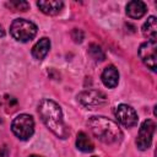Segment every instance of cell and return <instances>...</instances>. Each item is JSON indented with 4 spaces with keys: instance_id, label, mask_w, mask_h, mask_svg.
<instances>
[{
    "instance_id": "cell-7",
    "label": "cell",
    "mask_w": 157,
    "mask_h": 157,
    "mask_svg": "<svg viewBox=\"0 0 157 157\" xmlns=\"http://www.w3.org/2000/svg\"><path fill=\"white\" fill-rule=\"evenodd\" d=\"M157 43L156 40H147L145 43H142L139 48V55L141 61L151 70V71H156L157 64Z\"/></svg>"
},
{
    "instance_id": "cell-2",
    "label": "cell",
    "mask_w": 157,
    "mask_h": 157,
    "mask_svg": "<svg viewBox=\"0 0 157 157\" xmlns=\"http://www.w3.org/2000/svg\"><path fill=\"white\" fill-rule=\"evenodd\" d=\"M88 128L92 135L103 144H115L123 139V131L119 125L105 117L90 118Z\"/></svg>"
},
{
    "instance_id": "cell-8",
    "label": "cell",
    "mask_w": 157,
    "mask_h": 157,
    "mask_svg": "<svg viewBox=\"0 0 157 157\" xmlns=\"http://www.w3.org/2000/svg\"><path fill=\"white\" fill-rule=\"evenodd\" d=\"M117 120L125 128H132L137 124V113L135 109L128 104H119L114 110Z\"/></svg>"
},
{
    "instance_id": "cell-21",
    "label": "cell",
    "mask_w": 157,
    "mask_h": 157,
    "mask_svg": "<svg viewBox=\"0 0 157 157\" xmlns=\"http://www.w3.org/2000/svg\"><path fill=\"white\" fill-rule=\"evenodd\" d=\"M92 157H97V156H92Z\"/></svg>"
},
{
    "instance_id": "cell-16",
    "label": "cell",
    "mask_w": 157,
    "mask_h": 157,
    "mask_svg": "<svg viewBox=\"0 0 157 157\" xmlns=\"http://www.w3.org/2000/svg\"><path fill=\"white\" fill-rule=\"evenodd\" d=\"M6 6L13 11H27L29 9V4L27 1H22V0L9 1V2H6Z\"/></svg>"
},
{
    "instance_id": "cell-5",
    "label": "cell",
    "mask_w": 157,
    "mask_h": 157,
    "mask_svg": "<svg viewBox=\"0 0 157 157\" xmlns=\"http://www.w3.org/2000/svg\"><path fill=\"white\" fill-rule=\"evenodd\" d=\"M77 101L88 109L102 107L107 103V96L99 90H86L77 94Z\"/></svg>"
},
{
    "instance_id": "cell-11",
    "label": "cell",
    "mask_w": 157,
    "mask_h": 157,
    "mask_svg": "<svg viewBox=\"0 0 157 157\" xmlns=\"http://www.w3.org/2000/svg\"><path fill=\"white\" fill-rule=\"evenodd\" d=\"M146 10H147L146 4L140 0H132L126 5V15L130 18H135V20L141 18L146 13Z\"/></svg>"
},
{
    "instance_id": "cell-4",
    "label": "cell",
    "mask_w": 157,
    "mask_h": 157,
    "mask_svg": "<svg viewBox=\"0 0 157 157\" xmlns=\"http://www.w3.org/2000/svg\"><path fill=\"white\" fill-rule=\"evenodd\" d=\"M11 130L17 139L26 141L34 132V120L29 114H18L11 123Z\"/></svg>"
},
{
    "instance_id": "cell-10",
    "label": "cell",
    "mask_w": 157,
    "mask_h": 157,
    "mask_svg": "<svg viewBox=\"0 0 157 157\" xmlns=\"http://www.w3.org/2000/svg\"><path fill=\"white\" fill-rule=\"evenodd\" d=\"M102 82L105 87L108 88H114L118 86V82H119V72H118V69L114 66V65H108L103 72H102Z\"/></svg>"
},
{
    "instance_id": "cell-14",
    "label": "cell",
    "mask_w": 157,
    "mask_h": 157,
    "mask_svg": "<svg viewBox=\"0 0 157 157\" xmlns=\"http://www.w3.org/2000/svg\"><path fill=\"white\" fill-rule=\"evenodd\" d=\"M76 147L82 152H92L94 148V145L87 134H85L83 131H80L76 137Z\"/></svg>"
},
{
    "instance_id": "cell-19",
    "label": "cell",
    "mask_w": 157,
    "mask_h": 157,
    "mask_svg": "<svg viewBox=\"0 0 157 157\" xmlns=\"http://www.w3.org/2000/svg\"><path fill=\"white\" fill-rule=\"evenodd\" d=\"M5 36V31L2 29V27H1V25H0V37H4Z\"/></svg>"
},
{
    "instance_id": "cell-12",
    "label": "cell",
    "mask_w": 157,
    "mask_h": 157,
    "mask_svg": "<svg viewBox=\"0 0 157 157\" xmlns=\"http://www.w3.org/2000/svg\"><path fill=\"white\" fill-rule=\"evenodd\" d=\"M49 49H50V39L47 38V37H43V38H40L33 45V48H32V55H33L34 59L42 60L48 54Z\"/></svg>"
},
{
    "instance_id": "cell-15",
    "label": "cell",
    "mask_w": 157,
    "mask_h": 157,
    "mask_svg": "<svg viewBox=\"0 0 157 157\" xmlns=\"http://www.w3.org/2000/svg\"><path fill=\"white\" fill-rule=\"evenodd\" d=\"M88 54H90V56H91L93 60H96V61H103V60L105 59V55H104L103 49H102L98 44H94V43H92V44L90 45V48H88Z\"/></svg>"
},
{
    "instance_id": "cell-13",
    "label": "cell",
    "mask_w": 157,
    "mask_h": 157,
    "mask_svg": "<svg viewBox=\"0 0 157 157\" xmlns=\"http://www.w3.org/2000/svg\"><path fill=\"white\" fill-rule=\"evenodd\" d=\"M142 34L148 40H156L157 37V20L155 16H150L142 25Z\"/></svg>"
},
{
    "instance_id": "cell-3",
    "label": "cell",
    "mask_w": 157,
    "mask_h": 157,
    "mask_svg": "<svg viewBox=\"0 0 157 157\" xmlns=\"http://www.w3.org/2000/svg\"><path fill=\"white\" fill-rule=\"evenodd\" d=\"M38 32L37 25L26 18H16L10 26V33L17 42H29L36 37Z\"/></svg>"
},
{
    "instance_id": "cell-6",
    "label": "cell",
    "mask_w": 157,
    "mask_h": 157,
    "mask_svg": "<svg viewBox=\"0 0 157 157\" xmlns=\"http://www.w3.org/2000/svg\"><path fill=\"white\" fill-rule=\"evenodd\" d=\"M156 130V123L152 119H146L140 129H139V134L136 137V146L139 150L141 151H146L150 148L151 144H152V137Z\"/></svg>"
},
{
    "instance_id": "cell-1",
    "label": "cell",
    "mask_w": 157,
    "mask_h": 157,
    "mask_svg": "<svg viewBox=\"0 0 157 157\" xmlns=\"http://www.w3.org/2000/svg\"><path fill=\"white\" fill-rule=\"evenodd\" d=\"M38 113L45 126L58 137L66 139L70 135V129L63 118L61 107L52 99H42L38 104Z\"/></svg>"
},
{
    "instance_id": "cell-18",
    "label": "cell",
    "mask_w": 157,
    "mask_h": 157,
    "mask_svg": "<svg viewBox=\"0 0 157 157\" xmlns=\"http://www.w3.org/2000/svg\"><path fill=\"white\" fill-rule=\"evenodd\" d=\"M0 157H9V150L6 146L0 147Z\"/></svg>"
},
{
    "instance_id": "cell-20",
    "label": "cell",
    "mask_w": 157,
    "mask_h": 157,
    "mask_svg": "<svg viewBox=\"0 0 157 157\" xmlns=\"http://www.w3.org/2000/svg\"><path fill=\"white\" fill-rule=\"evenodd\" d=\"M29 157H43V156H38V155H31Z\"/></svg>"
},
{
    "instance_id": "cell-17",
    "label": "cell",
    "mask_w": 157,
    "mask_h": 157,
    "mask_svg": "<svg viewBox=\"0 0 157 157\" xmlns=\"http://www.w3.org/2000/svg\"><path fill=\"white\" fill-rule=\"evenodd\" d=\"M83 32L81 31V29H78V28H74L72 29V32H71V38L74 39V42L75 43H81L82 40H83Z\"/></svg>"
},
{
    "instance_id": "cell-9",
    "label": "cell",
    "mask_w": 157,
    "mask_h": 157,
    "mask_svg": "<svg viewBox=\"0 0 157 157\" xmlns=\"http://www.w3.org/2000/svg\"><path fill=\"white\" fill-rule=\"evenodd\" d=\"M37 6L39 10L49 16H55L60 13V11L64 7V2L60 0H39L37 1Z\"/></svg>"
}]
</instances>
